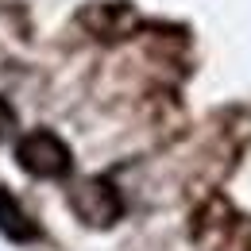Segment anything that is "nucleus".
Instances as JSON below:
<instances>
[{
	"instance_id": "obj_1",
	"label": "nucleus",
	"mask_w": 251,
	"mask_h": 251,
	"mask_svg": "<svg viewBox=\"0 0 251 251\" xmlns=\"http://www.w3.org/2000/svg\"><path fill=\"white\" fill-rule=\"evenodd\" d=\"M20 162L27 170H35V174H62L66 170V147L54 135L35 131V135H27L20 143Z\"/></svg>"
},
{
	"instance_id": "obj_2",
	"label": "nucleus",
	"mask_w": 251,
	"mask_h": 251,
	"mask_svg": "<svg viewBox=\"0 0 251 251\" xmlns=\"http://www.w3.org/2000/svg\"><path fill=\"white\" fill-rule=\"evenodd\" d=\"M8 127H12V108H8L4 100H0V135H4Z\"/></svg>"
}]
</instances>
